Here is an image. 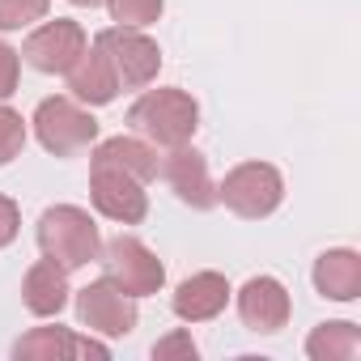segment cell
Segmentation results:
<instances>
[{"instance_id": "14", "label": "cell", "mask_w": 361, "mask_h": 361, "mask_svg": "<svg viewBox=\"0 0 361 361\" xmlns=\"http://www.w3.org/2000/svg\"><path fill=\"white\" fill-rule=\"evenodd\" d=\"M314 293L327 302H357L361 298V255L353 247H327L310 268Z\"/></svg>"}, {"instance_id": "4", "label": "cell", "mask_w": 361, "mask_h": 361, "mask_svg": "<svg viewBox=\"0 0 361 361\" xmlns=\"http://www.w3.org/2000/svg\"><path fill=\"white\" fill-rule=\"evenodd\" d=\"M30 128L39 136V145L51 153V157H73V153H85L94 149L98 140V119L90 115V106H81L77 98L68 94H56V98H43L30 115Z\"/></svg>"}, {"instance_id": "19", "label": "cell", "mask_w": 361, "mask_h": 361, "mask_svg": "<svg viewBox=\"0 0 361 361\" xmlns=\"http://www.w3.org/2000/svg\"><path fill=\"white\" fill-rule=\"evenodd\" d=\"M166 9V0H106V13L115 26H132V30H149Z\"/></svg>"}, {"instance_id": "15", "label": "cell", "mask_w": 361, "mask_h": 361, "mask_svg": "<svg viewBox=\"0 0 361 361\" xmlns=\"http://www.w3.org/2000/svg\"><path fill=\"white\" fill-rule=\"evenodd\" d=\"M73 289H68V272L51 259H35L22 276V306L35 319H56L68 306Z\"/></svg>"}, {"instance_id": "24", "label": "cell", "mask_w": 361, "mask_h": 361, "mask_svg": "<svg viewBox=\"0 0 361 361\" xmlns=\"http://www.w3.org/2000/svg\"><path fill=\"white\" fill-rule=\"evenodd\" d=\"M18 234H22V209H18V200L0 196V251H5Z\"/></svg>"}, {"instance_id": "7", "label": "cell", "mask_w": 361, "mask_h": 361, "mask_svg": "<svg viewBox=\"0 0 361 361\" xmlns=\"http://www.w3.org/2000/svg\"><path fill=\"white\" fill-rule=\"evenodd\" d=\"M98 264H102V272H106L123 293H132L136 302L161 293V285H166V268H161V259H157L136 234H115L111 243H102Z\"/></svg>"}, {"instance_id": "2", "label": "cell", "mask_w": 361, "mask_h": 361, "mask_svg": "<svg viewBox=\"0 0 361 361\" xmlns=\"http://www.w3.org/2000/svg\"><path fill=\"white\" fill-rule=\"evenodd\" d=\"M35 238H39V255L60 264L64 272H77V268L94 264L98 251H102V234H98L90 209H81V204L43 209V217L35 226Z\"/></svg>"}, {"instance_id": "1", "label": "cell", "mask_w": 361, "mask_h": 361, "mask_svg": "<svg viewBox=\"0 0 361 361\" xmlns=\"http://www.w3.org/2000/svg\"><path fill=\"white\" fill-rule=\"evenodd\" d=\"M128 123L153 149H174V145H188L196 136L200 102L188 90H178V85H157V90H145L128 106Z\"/></svg>"}, {"instance_id": "6", "label": "cell", "mask_w": 361, "mask_h": 361, "mask_svg": "<svg viewBox=\"0 0 361 361\" xmlns=\"http://www.w3.org/2000/svg\"><path fill=\"white\" fill-rule=\"evenodd\" d=\"M94 43L106 51L115 77H119V90H149L161 73V47L157 39H149L145 30H132V26H106L94 35Z\"/></svg>"}, {"instance_id": "5", "label": "cell", "mask_w": 361, "mask_h": 361, "mask_svg": "<svg viewBox=\"0 0 361 361\" xmlns=\"http://www.w3.org/2000/svg\"><path fill=\"white\" fill-rule=\"evenodd\" d=\"M149 183H140L136 174H128L123 166H115L111 157L90 153V200L94 209L115 221V226H140L149 217Z\"/></svg>"}, {"instance_id": "13", "label": "cell", "mask_w": 361, "mask_h": 361, "mask_svg": "<svg viewBox=\"0 0 361 361\" xmlns=\"http://www.w3.org/2000/svg\"><path fill=\"white\" fill-rule=\"evenodd\" d=\"M64 77H68V98H77L81 106H106L119 98V77L98 43H90Z\"/></svg>"}, {"instance_id": "8", "label": "cell", "mask_w": 361, "mask_h": 361, "mask_svg": "<svg viewBox=\"0 0 361 361\" xmlns=\"http://www.w3.org/2000/svg\"><path fill=\"white\" fill-rule=\"evenodd\" d=\"M73 306H77V323L94 336H132L136 323H140L136 298L123 293L111 276H98L85 289H77Z\"/></svg>"}, {"instance_id": "22", "label": "cell", "mask_w": 361, "mask_h": 361, "mask_svg": "<svg viewBox=\"0 0 361 361\" xmlns=\"http://www.w3.org/2000/svg\"><path fill=\"white\" fill-rule=\"evenodd\" d=\"M196 340H192V331H183V327H174L170 336H161L157 344H153V357L157 361H166V357H183V361H196Z\"/></svg>"}, {"instance_id": "25", "label": "cell", "mask_w": 361, "mask_h": 361, "mask_svg": "<svg viewBox=\"0 0 361 361\" xmlns=\"http://www.w3.org/2000/svg\"><path fill=\"white\" fill-rule=\"evenodd\" d=\"M68 5H77V9H98V5H106V0H68Z\"/></svg>"}, {"instance_id": "16", "label": "cell", "mask_w": 361, "mask_h": 361, "mask_svg": "<svg viewBox=\"0 0 361 361\" xmlns=\"http://www.w3.org/2000/svg\"><path fill=\"white\" fill-rule=\"evenodd\" d=\"M13 357L18 361H73V357H81V336L60 327V323L56 327H30L26 336H18Z\"/></svg>"}, {"instance_id": "3", "label": "cell", "mask_w": 361, "mask_h": 361, "mask_svg": "<svg viewBox=\"0 0 361 361\" xmlns=\"http://www.w3.org/2000/svg\"><path fill=\"white\" fill-rule=\"evenodd\" d=\"M285 200V174L272 161H238L217 183V204H226L243 221H264Z\"/></svg>"}, {"instance_id": "9", "label": "cell", "mask_w": 361, "mask_h": 361, "mask_svg": "<svg viewBox=\"0 0 361 361\" xmlns=\"http://www.w3.org/2000/svg\"><path fill=\"white\" fill-rule=\"evenodd\" d=\"M85 47H90V35L81 22H73V18L47 22L43 18L39 26H30V35L22 43V60L39 73H68Z\"/></svg>"}, {"instance_id": "12", "label": "cell", "mask_w": 361, "mask_h": 361, "mask_svg": "<svg viewBox=\"0 0 361 361\" xmlns=\"http://www.w3.org/2000/svg\"><path fill=\"white\" fill-rule=\"evenodd\" d=\"M230 281L213 268L204 272H192L188 281H178L174 298H170V310L183 319V323H213L226 306H230Z\"/></svg>"}, {"instance_id": "23", "label": "cell", "mask_w": 361, "mask_h": 361, "mask_svg": "<svg viewBox=\"0 0 361 361\" xmlns=\"http://www.w3.org/2000/svg\"><path fill=\"white\" fill-rule=\"evenodd\" d=\"M18 81H22V51H13L0 39V102L18 94Z\"/></svg>"}, {"instance_id": "20", "label": "cell", "mask_w": 361, "mask_h": 361, "mask_svg": "<svg viewBox=\"0 0 361 361\" xmlns=\"http://www.w3.org/2000/svg\"><path fill=\"white\" fill-rule=\"evenodd\" d=\"M51 13V0H0V30H30Z\"/></svg>"}, {"instance_id": "17", "label": "cell", "mask_w": 361, "mask_h": 361, "mask_svg": "<svg viewBox=\"0 0 361 361\" xmlns=\"http://www.w3.org/2000/svg\"><path fill=\"white\" fill-rule=\"evenodd\" d=\"M361 353V327L348 319H327L314 323L306 336V357L310 361H353Z\"/></svg>"}, {"instance_id": "18", "label": "cell", "mask_w": 361, "mask_h": 361, "mask_svg": "<svg viewBox=\"0 0 361 361\" xmlns=\"http://www.w3.org/2000/svg\"><path fill=\"white\" fill-rule=\"evenodd\" d=\"M94 153L98 157H111L115 166H123L128 174H136L140 183H153L157 178V149L140 136H111V140H94Z\"/></svg>"}, {"instance_id": "21", "label": "cell", "mask_w": 361, "mask_h": 361, "mask_svg": "<svg viewBox=\"0 0 361 361\" xmlns=\"http://www.w3.org/2000/svg\"><path fill=\"white\" fill-rule=\"evenodd\" d=\"M26 149V119L0 102V166H9L13 157H22Z\"/></svg>"}, {"instance_id": "10", "label": "cell", "mask_w": 361, "mask_h": 361, "mask_svg": "<svg viewBox=\"0 0 361 361\" xmlns=\"http://www.w3.org/2000/svg\"><path fill=\"white\" fill-rule=\"evenodd\" d=\"M157 174L166 178V188H170L178 200H183L188 209L209 213V209L217 204V183H213L209 157H204L200 149H192V140L166 149V157L157 161Z\"/></svg>"}, {"instance_id": "11", "label": "cell", "mask_w": 361, "mask_h": 361, "mask_svg": "<svg viewBox=\"0 0 361 361\" xmlns=\"http://www.w3.org/2000/svg\"><path fill=\"white\" fill-rule=\"evenodd\" d=\"M238 302V319L247 331H259V336H272L289 323L293 314V298L289 289L276 281V276H251L238 293H230Z\"/></svg>"}]
</instances>
